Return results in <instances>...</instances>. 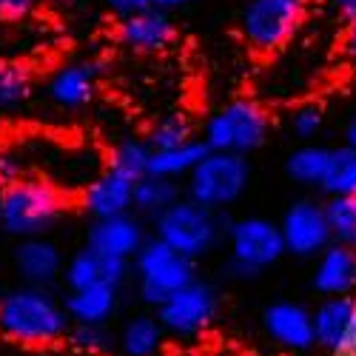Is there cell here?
<instances>
[{"mask_svg":"<svg viewBox=\"0 0 356 356\" xmlns=\"http://www.w3.org/2000/svg\"><path fill=\"white\" fill-rule=\"evenodd\" d=\"M220 214L222 211L205 209V205L194 202L191 197H180L163 214L154 217V236H160L174 251L197 259L220 243L222 231L228 234L231 220Z\"/></svg>","mask_w":356,"mask_h":356,"instance_id":"3957f363","label":"cell"},{"mask_svg":"<svg viewBox=\"0 0 356 356\" xmlns=\"http://www.w3.org/2000/svg\"><path fill=\"white\" fill-rule=\"evenodd\" d=\"M337 356H356V314H353V322H350V328L345 334V342L337 350Z\"/></svg>","mask_w":356,"mask_h":356,"instance_id":"e575fe53","label":"cell"},{"mask_svg":"<svg viewBox=\"0 0 356 356\" xmlns=\"http://www.w3.org/2000/svg\"><path fill=\"white\" fill-rule=\"evenodd\" d=\"M148 243L145 228L137 217L120 214V217H106V220H92L86 231V245L103 254V257H117V259H134L140 248Z\"/></svg>","mask_w":356,"mask_h":356,"instance_id":"7c38bea8","label":"cell"},{"mask_svg":"<svg viewBox=\"0 0 356 356\" xmlns=\"http://www.w3.org/2000/svg\"><path fill=\"white\" fill-rule=\"evenodd\" d=\"M325 3H328L337 15H342L348 23L356 20V0H325Z\"/></svg>","mask_w":356,"mask_h":356,"instance_id":"836d02e7","label":"cell"},{"mask_svg":"<svg viewBox=\"0 0 356 356\" xmlns=\"http://www.w3.org/2000/svg\"><path fill=\"white\" fill-rule=\"evenodd\" d=\"M106 6L117 15V20H120V17H129V15L152 9V0H106Z\"/></svg>","mask_w":356,"mask_h":356,"instance_id":"d6a6232c","label":"cell"},{"mask_svg":"<svg viewBox=\"0 0 356 356\" xmlns=\"http://www.w3.org/2000/svg\"><path fill=\"white\" fill-rule=\"evenodd\" d=\"M134 188H137V180H131V177H126L123 171H117L111 165H106L92 183L83 186L80 209L92 220L129 214L134 209Z\"/></svg>","mask_w":356,"mask_h":356,"instance_id":"8fae6325","label":"cell"},{"mask_svg":"<svg viewBox=\"0 0 356 356\" xmlns=\"http://www.w3.org/2000/svg\"><path fill=\"white\" fill-rule=\"evenodd\" d=\"M38 3L40 0H0V20H20Z\"/></svg>","mask_w":356,"mask_h":356,"instance_id":"1f68e13d","label":"cell"},{"mask_svg":"<svg viewBox=\"0 0 356 356\" xmlns=\"http://www.w3.org/2000/svg\"><path fill=\"white\" fill-rule=\"evenodd\" d=\"M322 191L328 197H350L356 194V148L342 145L334 148L328 177L322 183Z\"/></svg>","mask_w":356,"mask_h":356,"instance_id":"4316f807","label":"cell"},{"mask_svg":"<svg viewBox=\"0 0 356 356\" xmlns=\"http://www.w3.org/2000/svg\"><path fill=\"white\" fill-rule=\"evenodd\" d=\"M129 277V259L103 257L92 248H80L69 257L63 268V282L69 291H83L95 285H117L120 288Z\"/></svg>","mask_w":356,"mask_h":356,"instance_id":"2e32d148","label":"cell"},{"mask_svg":"<svg viewBox=\"0 0 356 356\" xmlns=\"http://www.w3.org/2000/svg\"><path fill=\"white\" fill-rule=\"evenodd\" d=\"M66 305L43 285H20L0 302V334L23 345H51L69 337Z\"/></svg>","mask_w":356,"mask_h":356,"instance_id":"6da1fadb","label":"cell"},{"mask_svg":"<svg viewBox=\"0 0 356 356\" xmlns=\"http://www.w3.org/2000/svg\"><path fill=\"white\" fill-rule=\"evenodd\" d=\"M262 325L268 337L288 350H311L316 345L314 311H308L300 302H291V300L271 302L262 311Z\"/></svg>","mask_w":356,"mask_h":356,"instance_id":"4fadbf2b","label":"cell"},{"mask_svg":"<svg viewBox=\"0 0 356 356\" xmlns=\"http://www.w3.org/2000/svg\"><path fill=\"white\" fill-rule=\"evenodd\" d=\"M3 296H6V293H3V288H0V302H3Z\"/></svg>","mask_w":356,"mask_h":356,"instance_id":"f35d334b","label":"cell"},{"mask_svg":"<svg viewBox=\"0 0 356 356\" xmlns=\"http://www.w3.org/2000/svg\"><path fill=\"white\" fill-rule=\"evenodd\" d=\"M251 183V163L245 154L209 152L188 174V197L211 211H225L245 194Z\"/></svg>","mask_w":356,"mask_h":356,"instance_id":"52a82bcc","label":"cell"},{"mask_svg":"<svg viewBox=\"0 0 356 356\" xmlns=\"http://www.w3.org/2000/svg\"><path fill=\"white\" fill-rule=\"evenodd\" d=\"M177 200H180V188H177L174 180L148 174L134 188V211L145 214V217H157L168 209V205H174Z\"/></svg>","mask_w":356,"mask_h":356,"instance_id":"cb8c5ba5","label":"cell"},{"mask_svg":"<svg viewBox=\"0 0 356 356\" xmlns=\"http://www.w3.org/2000/svg\"><path fill=\"white\" fill-rule=\"evenodd\" d=\"M314 288L322 296H350V291L356 288V251L331 243L316 259Z\"/></svg>","mask_w":356,"mask_h":356,"instance_id":"ac0fdd59","label":"cell"},{"mask_svg":"<svg viewBox=\"0 0 356 356\" xmlns=\"http://www.w3.org/2000/svg\"><path fill=\"white\" fill-rule=\"evenodd\" d=\"M69 342H72V348L95 356V353H103L111 339L106 334V325H72Z\"/></svg>","mask_w":356,"mask_h":356,"instance_id":"4dcf8cb0","label":"cell"},{"mask_svg":"<svg viewBox=\"0 0 356 356\" xmlns=\"http://www.w3.org/2000/svg\"><path fill=\"white\" fill-rule=\"evenodd\" d=\"M35 77L23 63H0V111H15L32 97Z\"/></svg>","mask_w":356,"mask_h":356,"instance_id":"d4e9b609","label":"cell"},{"mask_svg":"<svg viewBox=\"0 0 356 356\" xmlns=\"http://www.w3.org/2000/svg\"><path fill=\"white\" fill-rule=\"evenodd\" d=\"M163 337H165V328L157 316L137 314L123 325L120 348L126 356H154L163 345Z\"/></svg>","mask_w":356,"mask_h":356,"instance_id":"603a6c76","label":"cell"},{"mask_svg":"<svg viewBox=\"0 0 356 356\" xmlns=\"http://www.w3.org/2000/svg\"><path fill=\"white\" fill-rule=\"evenodd\" d=\"M114 35L126 49H131L137 54H157V51H165L174 43L177 29H174L168 12L152 6L145 12L120 17L117 20Z\"/></svg>","mask_w":356,"mask_h":356,"instance_id":"5bb4252c","label":"cell"},{"mask_svg":"<svg viewBox=\"0 0 356 356\" xmlns=\"http://www.w3.org/2000/svg\"><path fill=\"white\" fill-rule=\"evenodd\" d=\"M325 126V111L316 103H305V106H296L291 111V131L300 137V140H311L322 131Z\"/></svg>","mask_w":356,"mask_h":356,"instance_id":"f546056e","label":"cell"},{"mask_svg":"<svg viewBox=\"0 0 356 356\" xmlns=\"http://www.w3.org/2000/svg\"><path fill=\"white\" fill-rule=\"evenodd\" d=\"M331 157H334V148L328 145H300L296 152L288 154L285 174L300 186L322 188L328 168H331Z\"/></svg>","mask_w":356,"mask_h":356,"instance_id":"44dd1931","label":"cell"},{"mask_svg":"<svg viewBox=\"0 0 356 356\" xmlns=\"http://www.w3.org/2000/svg\"><path fill=\"white\" fill-rule=\"evenodd\" d=\"M220 311V296L209 282L194 280L191 285L174 291L157 308V319L163 322L165 334L174 337H197L211 328Z\"/></svg>","mask_w":356,"mask_h":356,"instance_id":"9c48e42d","label":"cell"},{"mask_svg":"<svg viewBox=\"0 0 356 356\" xmlns=\"http://www.w3.org/2000/svg\"><path fill=\"white\" fill-rule=\"evenodd\" d=\"M305 20V0H248L240 15V35L257 54L282 49Z\"/></svg>","mask_w":356,"mask_h":356,"instance_id":"ba28073f","label":"cell"},{"mask_svg":"<svg viewBox=\"0 0 356 356\" xmlns=\"http://www.w3.org/2000/svg\"><path fill=\"white\" fill-rule=\"evenodd\" d=\"M345 51L350 57H356V20L348 23V32H345Z\"/></svg>","mask_w":356,"mask_h":356,"instance_id":"d590c367","label":"cell"},{"mask_svg":"<svg viewBox=\"0 0 356 356\" xmlns=\"http://www.w3.org/2000/svg\"><path fill=\"white\" fill-rule=\"evenodd\" d=\"M211 148L202 143V137L188 140L186 145H177V148H160V152L152 154V171L148 174H157V177H168V180H180V177H188Z\"/></svg>","mask_w":356,"mask_h":356,"instance_id":"7402d4cb","label":"cell"},{"mask_svg":"<svg viewBox=\"0 0 356 356\" xmlns=\"http://www.w3.org/2000/svg\"><path fill=\"white\" fill-rule=\"evenodd\" d=\"M356 314L353 296H325V302L314 311V328H316V345L325 350H339L345 342V334Z\"/></svg>","mask_w":356,"mask_h":356,"instance_id":"ffe728a7","label":"cell"},{"mask_svg":"<svg viewBox=\"0 0 356 356\" xmlns=\"http://www.w3.org/2000/svg\"><path fill=\"white\" fill-rule=\"evenodd\" d=\"M97 63L88 60H77V63H66L60 69H54L51 77L46 80V97L57 106V108H83L95 100L97 92Z\"/></svg>","mask_w":356,"mask_h":356,"instance_id":"e0dca14e","label":"cell"},{"mask_svg":"<svg viewBox=\"0 0 356 356\" xmlns=\"http://www.w3.org/2000/svg\"><path fill=\"white\" fill-rule=\"evenodd\" d=\"M271 117L257 100L236 97L220 106L202 126V143L211 152H231V154H251L268 137Z\"/></svg>","mask_w":356,"mask_h":356,"instance_id":"5b68a950","label":"cell"},{"mask_svg":"<svg viewBox=\"0 0 356 356\" xmlns=\"http://www.w3.org/2000/svg\"><path fill=\"white\" fill-rule=\"evenodd\" d=\"M117 305H120V288L117 285H95L83 291H69L66 311L74 325H106Z\"/></svg>","mask_w":356,"mask_h":356,"instance_id":"d6986e66","label":"cell"},{"mask_svg":"<svg viewBox=\"0 0 356 356\" xmlns=\"http://www.w3.org/2000/svg\"><path fill=\"white\" fill-rule=\"evenodd\" d=\"M134 274L140 300L152 308H160L174 291H180L197 280L194 259L174 251L160 236H152L134 257Z\"/></svg>","mask_w":356,"mask_h":356,"instance_id":"8992f818","label":"cell"},{"mask_svg":"<svg viewBox=\"0 0 356 356\" xmlns=\"http://www.w3.org/2000/svg\"><path fill=\"white\" fill-rule=\"evenodd\" d=\"M69 209V197L60 186L43 177H20V180L0 188V231L29 240L46 236Z\"/></svg>","mask_w":356,"mask_h":356,"instance_id":"7a4b0ae2","label":"cell"},{"mask_svg":"<svg viewBox=\"0 0 356 356\" xmlns=\"http://www.w3.org/2000/svg\"><path fill=\"white\" fill-rule=\"evenodd\" d=\"M188 140H194V129L191 123L186 120L183 114H171V117H163L152 126L148 131V145L160 152V148H177V145H186Z\"/></svg>","mask_w":356,"mask_h":356,"instance_id":"f1b7e54d","label":"cell"},{"mask_svg":"<svg viewBox=\"0 0 356 356\" xmlns=\"http://www.w3.org/2000/svg\"><path fill=\"white\" fill-rule=\"evenodd\" d=\"M15 271L23 280V285H43L49 288L57 277H63V251L57 248V243L46 240V236H29L20 240L12 251Z\"/></svg>","mask_w":356,"mask_h":356,"instance_id":"9a60e30c","label":"cell"},{"mask_svg":"<svg viewBox=\"0 0 356 356\" xmlns=\"http://www.w3.org/2000/svg\"><path fill=\"white\" fill-rule=\"evenodd\" d=\"M280 228H282V236H285L288 254L302 257V259L319 257L325 248L334 243L328 211H325V205L316 202V200L293 202L291 209L282 214Z\"/></svg>","mask_w":356,"mask_h":356,"instance_id":"30bf717a","label":"cell"},{"mask_svg":"<svg viewBox=\"0 0 356 356\" xmlns=\"http://www.w3.org/2000/svg\"><path fill=\"white\" fill-rule=\"evenodd\" d=\"M345 145H350V148H356V114L348 120V126H345Z\"/></svg>","mask_w":356,"mask_h":356,"instance_id":"74e56055","label":"cell"},{"mask_svg":"<svg viewBox=\"0 0 356 356\" xmlns=\"http://www.w3.org/2000/svg\"><path fill=\"white\" fill-rule=\"evenodd\" d=\"M228 248H231V257L225 271L231 280H257L265 268L277 265L282 254H288L280 222L265 217L231 220Z\"/></svg>","mask_w":356,"mask_h":356,"instance_id":"277c9868","label":"cell"},{"mask_svg":"<svg viewBox=\"0 0 356 356\" xmlns=\"http://www.w3.org/2000/svg\"><path fill=\"white\" fill-rule=\"evenodd\" d=\"M325 211H328L334 243L348 245V248L356 251V194L331 197L328 202H325Z\"/></svg>","mask_w":356,"mask_h":356,"instance_id":"83f0119b","label":"cell"},{"mask_svg":"<svg viewBox=\"0 0 356 356\" xmlns=\"http://www.w3.org/2000/svg\"><path fill=\"white\" fill-rule=\"evenodd\" d=\"M191 0H152V6L154 9H163V12H171V9H183L188 6Z\"/></svg>","mask_w":356,"mask_h":356,"instance_id":"8d00e7d4","label":"cell"},{"mask_svg":"<svg viewBox=\"0 0 356 356\" xmlns=\"http://www.w3.org/2000/svg\"><path fill=\"white\" fill-rule=\"evenodd\" d=\"M152 154H154V148L148 145V140H123L114 145L108 165L140 183L152 171Z\"/></svg>","mask_w":356,"mask_h":356,"instance_id":"484cf974","label":"cell"}]
</instances>
